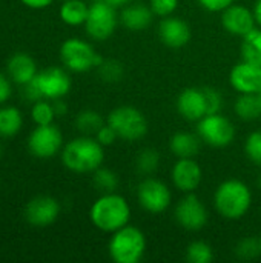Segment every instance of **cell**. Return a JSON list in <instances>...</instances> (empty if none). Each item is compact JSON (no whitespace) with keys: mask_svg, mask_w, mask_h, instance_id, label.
Returning <instances> with one entry per match:
<instances>
[{"mask_svg":"<svg viewBox=\"0 0 261 263\" xmlns=\"http://www.w3.org/2000/svg\"><path fill=\"white\" fill-rule=\"evenodd\" d=\"M23 96L26 100L29 102H38L43 99V94H42V89L38 86V82L37 79L34 77L32 80H29L28 83L23 85Z\"/></svg>","mask_w":261,"mask_h":263,"instance_id":"37","label":"cell"},{"mask_svg":"<svg viewBox=\"0 0 261 263\" xmlns=\"http://www.w3.org/2000/svg\"><path fill=\"white\" fill-rule=\"evenodd\" d=\"M202 139L197 133H189V131H180L175 133L169 139V151L177 157V159H188V157H195L202 148Z\"/></svg>","mask_w":261,"mask_h":263,"instance_id":"20","label":"cell"},{"mask_svg":"<svg viewBox=\"0 0 261 263\" xmlns=\"http://www.w3.org/2000/svg\"><path fill=\"white\" fill-rule=\"evenodd\" d=\"M149 6L155 17H168L172 15L178 8V0H149Z\"/></svg>","mask_w":261,"mask_h":263,"instance_id":"34","label":"cell"},{"mask_svg":"<svg viewBox=\"0 0 261 263\" xmlns=\"http://www.w3.org/2000/svg\"><path fill=\"white\" fill-rule=\"evenodd\" d=\"M31 117L35 122V125H51L55 117L54 106L49 102L38 100L34 103V106L31 109Z\"/></svg>","mask_w":261,"mask_h":263,"instance_id":"32","label":"cell"},{"mask_svg":"<svg viewBox=\"0 0 261 263\" xmlns=\"http://www.w3.org/2000/svg\"><path fill=\"white\" fill-rule=\"evenodd\" d=\"M235 114L245 122H252L261 117L260 94H240L235 105Z\"/></svg>","mask_w":261,"mask_h":263,"instance_id":"23","label":"cell"},{"mask_svg":"<svg viewBox=\"0 0 261 263\" xmlns=\"http://www.w3.org/2000/svg\"><path fill=\"white\" fill-rule=\"evenodd\" d=\"M158 39L160 42L168 46V48H172V49H178V48H183L189 43L191 40V26L180 17H175L174 14L172 15H168V17H163L158 23Z\"/></svg>","mask_w":261,"mask_h":263,"instance_id":"16","label":"cell"},{"mask_svg":"<svg viewBox=\"0 0 261 263\" xmlns=\"http://www.w3.org/2000/svg\"><path fill=\"white\" fill-rule=\"evenodd\" d=\"M203 91H205V97H206V103H208V114L222 112V108L225 105V99H223L222 92L211 86L203 88Z\"/></svg>","mask_w":261,"mask_h":263,"instance_id":"35","label":"cell"},{"mask_svg":"<svg viewBox=\"0 0 261 263\" xmlns=\"http://www.w3.org/2000/svg\"><path fill=\"white\" fill-rule=\"evenodd\" d=\"M197 134L202 142L212 148H226L235 139L234 123L222 112L206 114L197 122Z\"/></svg>","mask_w":261,"mask_h":263,"instance_id":"8","label":"cell"},{"mask_svg":"<svg viewBox=\"0 0 261 263\" xmlns=\"http://www.w3.org/2000/svg\"><path fill=\"white\" fill-rule=\"evenodd\" d=\"M242 59L261 65V28L257 26L242 37Z\"/></svg>","mask_w":261,"mask_h":263,"instance_id":"24","label":"cell"},{"mask_svg":"<svg viewBox=\"0 0 261 263\" xmlns=\"http://www.w3.org/2000/svg\"><path fill=\"white\" fill-rule=\"evenodd\" d=\"M252 206V193L249 186L238 179L223 180L214 193L215 211L228 220L245 217Z\"/></svg>","mask_w":261,"mask_h":263,"instance_id":"3","label":"cell"},{"mask_svg":"<svg viewBox=\"0 0 261 263\" xmlns=\"http://www.w3.org/2000/svg\"><path fill=\"white\" fill-rule=\"evenodd\" d=\"M103 146H109V145H114L115 143V140L118 139V136H117V133L108 125V123H105L97 133H95V136H94Z\"/></svg>","mask_w":261,"mask_h":263,"instance_id":"36","label":"cell"},{"mask_svg":"<svg viewBox=\"0 0 261 263\" xmlns=\"http://www.w3.org/2000/svg\"><path fill=\"white\" fill-rule=\"evenodd\" d=\"M97 71L100 79L108 83H117L125 76V66L118 60H103L98 65Z\"/></svg>","mask_w":261,"mask_h":263,"instance_id":"30","label":"cell"},{"mask_svg":"<svg viewBox=\"0 0 261 263\" xmlns=\"http://www.w3.org/2000/svg\"><path fill=\"white\" fill-rule=\"evenodd\" d=\"M23 119L22 112L14 106L0 108V136L2 137H12L22 128Z\"/></svg>","mask_w":261,"mask_h":263,"instance_id":"25","label":"cell"},{"mask_svg":"<svg viewBox=\"0 0 261 263\" xmlns=\"http://www.w3.org/2000/svg\"><path fill=\"white\" fill-rule=\"evenodd\" d=\"M11 97V83L5 74L0 72V103H5Z\"/></svg>","mask_w":261,"mask_h":263,"instance_id":"39","label":"cell"},{"mask_svg":"<svg viewBox=\"0 0 261 263\" xmlns=\"http://www.w3.org/2000/svg\"><path fill=\"white\" fill-rule=\"evenodd\" d=\"M118 23L120 22L117 8L105 0H97L89 6L88 17L85 22V31L89 39L105 42L115 32Z\"/></svg>","mask_w":261,"mask_h":263,"instance_id":"7","label":"cell"},{"mask_svg":"<svg viewBox=\"0 0 261 263\" xmlns=\"http://www.w3.org/2000/svg\"><path fill=\"white\" fill-rule=\"evenodd\" d=\"M245 154L252 163L261 166V129L251 133L246 137V140H245Z\"/></svg>","mask_w":261,"mask_h":263,"instance_id":"33","label":"cell"},{"mask_svg":"<svg viewBox=\"0 0 261 263\" xmlns=\"http://www.w3.org/2000/svg\"><path fill=\"white\" fill-rule=\"evenodd\" d=\"M35 79L42 89L43 99H49V100L63 99L71 91V85H72L71 77L62 68H57V66L46 68L37 72Z\"/></svg>","mask_w":261,"mask_h":263,"instance_id":"14","label":"cell"},{"mask_svg":"<svg viewBox=\"0 0 261 263\" xmlns=\"http://www.w3.org/2000/svg\"><path fill=\"white\" fill-rule=\"evenodd\" d=\"M154 12L149 6V3L143 2H131L125 6H122V11L118 12V22L122 26H125L128 31L138 32L146 29L154 18Z\"/></svg>","mask_w":261,"mask_h":263,"instance_id":"19","label":"cell"},{"mask_svg":"<svg viewBox=\"0 0 261 263\" xmlns=\"http://www.w3.org/2000/svg\"><path fill=\"white\" fill-rule=\"evenodd\" d=\"M174 217L183 230L197 233L206 227L209 213L200 197H197L194 193H188L177 202Z\"/></svg>","mask_w":261,"mask_h":263,"instance_id":"10","label":"cell"},{"mask_svg":"<svg viewBox=\"0 0 261 263\" xmlns=\"http://www.w3.org/2000/svg\"><path fill=\"white\" fill-rule=\"evenodd\" d=\"M60 214V203L49 196H38L32 199L25 210L26 222L37 228L52 225Z\"/></svg>","mask_w":261,"mask_h":263,"instance_id":"15","label":"cell"},{"mask_svg":"<svg viewBox=\"0 0 261 263\" xmlns=\"http://www.w3.org/2000/svg\"><path fill=\"white\" fill-rule=\"evenodd\" d=\"M229 83L238 94H260L261 65L243 60L232 66Z\"/></svg>","mask_w":261,"mask_h":263,"instance_id":"12","label":"cell"},{"mask_svg":"<svg viewBox=\"0 0 261 263\" xmlns=\"http://www.w3.org/2000/svg\"><path fill=\"white\" fill-rule=\"evenodd\" d=\"M198 3L209 12H223L232 3H235V0H198Z\"/></svg>","mask_w":261,"mask_h":263,"instance_id":"38","label":"cell"},{"mask_svg":"<svg viewBox=\"0 0 261 263\" xmlns=\"http://www.w3.org/2000/svg\"><path fill=\"white\" fill-rule=\"evenodd\" d=\"M89 6L83 0H63L60 6V18L68 26L85 25Z\"/></svg>","mask_w":261,"mask_h":263,"instance_id":"22","label":"cell"},{"mask_svg":"<svg viewBox=\"0 0 261 263\" xmlns=\"http://www.w3.org/2000/svg\"><path fill=\"white\" fill-rule=\"evenodd\" d=\"M8 74L9 77L18 83L25 85L37 76V65L34 59L25 52H17L8 60Z\"/></svg>","mask_w":261,"mask_h":263,"instance_id":"21","label":"cell"},{"mask_svg":"<svg viewBox=\"0 0 261 263\" xmlns=\"http://www.w3.org/2000/svg\"><path fill=\"white\" fill-rule=\"evenodd\" d=\"M258 186H260V190H261V171H260V174H258Z\"/></svg>","mask_w":261,"mask_h":263,"instance_id":"44","label":"cell"},{"mask_svg":"<svg viewBox=\"0 0 261 263\" xmlns=\"http://www.w3.org/2000/svg\"><path fill=\"white\" fill-rule=\"evenodd\" d=\"M92 183L102 194H105V193H115L120 180H118V176L112 170L100 166L94 171Z\"/></svg>","mask_w":261,"mask_h":263,"instance_id":"28","label":"cell"},{"mask_svg":"<svg viewBox=\"0 0 261 263\" xmlns=\"http://www.w3.org/2000/svg\"><path fill=\"white\" fill-rule=\"evenodd\" d=\"M105 2H108L109 5H112L115 8H122V6H125V5H128V3H131L134 0H105Z\"/></svg>","mask_w":261,"mask_h":263,"instance_id":"43","label":"cell"},{"mask_svg":"<svg viewBox=\"0 0 261 263\" xmlns=\"http://www.w3.org/2000/svg\"><path fill=\"white\" fill-rule=\"evenodd\" d=\"M89 219L97 230L112 234L129 223L131 206L123 196L117 193H105L91 205Z\"/></svg>","mask_w":261,"mask_h":263,"instance_id":"1","label":"cell"},{"mask_svg":"<svg viewBox=\"0 0 261 263\" xmlns=\"http://www.w3.org/2000/svg\"><path fill=\"white\" fill-rule=\"evenodd\" d=\"M160 165V153L155 148H143L135 157V170L142 176H152Z\"/></svg>","mask_w":261,"mask_h":263,"instance_id":"27","label":"cell"},{"mask_svg":"<svg viewBox=\"0 0 261 263\" xmlns=\"http://www.w3.org/2000/svg\"><path fill=\"white\" fill-rule=\"evenodd\" d=\"M22 3L32 9H42V8L49 6L52 3V0H22Z\"/></svg>","mask_w":261,"mask_h":263,"instance_id":"40","label":"cell"},{"mask_svg":"<svg viewBox=\"0 0 261 263\" xmlns=\"http://www.w3.org/2000/svg\"><path fill=\"white\" fill-rule=\"evenodd\" d=\"M252 12H254V17H255V23H257V26H260L261 28V0H255L254 8H252Z\"/></svg>","mask_w":261,"mask_h":263,"instance_id":"42","label":"cell"},{"mask_svg":"<svg viewBox=\"0 0 261 263\" xmlns=\"http://www.w3.org/2000/svg\"><path fill=\"white\" fill-rule=\"evenodd\" d=\"M60 59L65 68L72 72H88L91 69H97L103 62L102 55L89 42L77 37H71L62 43Z\"/></svg>","mask_w":261,"mask_h":263,"instance_id":"6","label":"cell"},{"mask_svg":"<svg viewBox=\"0 0 261 263\" xmlns=\"http://www.w3.org/2000/svg\"><path fill=\"white\" fill-rule=\"evenodd\" d=\"M260 100H261V92H260Z\"/></svg>","mask_w":261,"mask_h":263,"instance_id":"47","label":"cell"},{"mask_svg":"<svg viewBox=\"0 0 261 263\" xmlns=\"http://www.w3.org/2000/svg\"><path fill=\"white\" fill-rule=\"evenodd\" d=\"M171 180H172V185L178 191L185 194L194 193L202 185V180H203L202 166L194 157L177 159V162L174 163L171 170Z\"/></svg>","mask_w":261,"mask_h":263,"instance_id":"13","label":"cell"},{"mask_svg":"<svg viewBox=\"0 0 261 263\" xmlns=\"http://www.w3.org/2000/svg\"><path fill=\"white\" fill-rule=\"evenodd\" d=\"M0 156H2V145H0Z\"/></svg>","mask_w":261,"mask_h":263,"instance_id":"46","label":"cell"},{"mask_svg":"<svg viewBox=\"0 0 261 263\" xmlns=\"http://www.w3.org/2000/svg\"><path fill=\"white\" fill-rule=\"evenodd\" d=\"M177 111L188 122H198L208 114V103L203 88H185L177 97Z\"/></svg>","mask_w":261,"mask_h":263,"instance_id":"18","label":"cell"},{"mask_svg":"<svg viewBox=\"0 0 261 263\" xmlns=\"http://www.w3.org/2000/svg\"><path fill=\"white\" fill-rule=\"evenodd\" d=\"M138 205L149 214H162L172 203V193L169 186L152 176H145V179L137 186Z\"/></svg>","mask_w":261,"mask_h":263,"instance_id":"9","label":"cell"},{"mask_svg":"<svg viewBox=\"0 0 261 263\" xmlns=\"http://www.w3.org/2000/svg\"><path fill=\"white\" fill-rule=\"evenodd\" d=\"M186 260L189 263H211L214 260V250L203 240H194L186 248Z\"/></svg>","mask_w":261,"mask_h":263,"instance_id":"29","label":"cell"},{"mask_svg":"<svg viewBox=\"0 0 261 263\" xmlns=\"http://www.w3.org/2000/svg\"><path fill=\"white\" fill-rule=\"evenodd\" d=\"M222 25L226 32L237 37H245L254 28H257L252 9L237 3H232L222 12Z\"/></svg>","mask_w":261,"mask_h":263,"instance_id":"17","label":"cell"},{"mask_svg":"<svg viewBox=\"0 0 261 263\" xmlns=\"http://www.w3.org/2000/svg\"><path fill=\"white\" fill-rule=\"evenodd\" d=\"M105 160V146L89 136L77 137L65 145L62 151L63 165L77 174L94 173L103 165Z\"/></svg>","mask_w":261,"mask_h":263,"instance_id":"2","label":"cell"},{"mask_svg":"<svg viewBox=\"0 0 261 263\" xmlns=\"http://www.w3.org/2000/svg\"><path fill=\"white\" fill-rule=\"evenodd\" d=\"M235 256L240 260H252L260 254V242L258 237H245L235 247Z\"/></svg>","mask_w":261,"mask_h":263,"instance_id":"31","label":"cell"},{"mask_svg":"<svg viewBox=\"0 0 261 263\" xmlns=\"http://www.w3.org/2000/svg\"><path fill=\"white\" fill-rule=\"evenodd\" d=\"M108 253L115 263H140L146 253V237L140 228L128 223L111 234Z\"/></svg>","mask_w":261,"mask_h":263,"instance_id":"4","label":"cell"},{"mask_svg":"<svg viewBox=\"0 0 261 263\" xmlns=\"http://www.w3.org/2000/svg\"><path fill=\"white\" fill-rule=\"evenodd\" d=\"M63 145V136L55 125H37L29 134L28 148L32 156L38 159L54 157Z\"/></svg>","mask_w":261,"mask_h":263,"instance_id":"11","label":"cell"},{"mask_svg":"<svg viewBox=\"0 0 261 263\" xmlns=\"http://www.w3.org/2000/svg\"><path fill=\"white\" fill-rule=\"evenodd\" d=\"M258 242H260V254H261V236L258 237Z\"/></svg>","mask_w":261,"mask_h":263,"instance_id":"45","label":"cell"},{"mask_svg":"<svg viewBox=\"0 0 261 263\" xmlns=\"http://www.w3.org/2000/svg\"><path fill=\"white\" fill-rule=\"evenodd\" d=\"M106 123L117 133L118 139L125 142L140 140L148 134L149 129L146 116L140 109L129 105L114 108L108 114Z\"/></svg>","mask_w":261,"mask_h":263,"instance_id":"5","label":"cell"},{"mask_svg":"<svg viewBox=\"0 0 261 263\" xmlns=\"http://www.w3.org/2000/svg\"><path fill=\"white\" fill-rule=\"evenodd\" d=\"M106 122L103 120L100 112H97L94 109H85V111L78 112V116L75 117V126L85 136H95V133Z\"/></svg>","mask_w":261,"mask_h":263,"instance_id":"26","label":"cell"},{"mask_svg":"<svg viewBox=\"0 0 261 263\" xmlns=\"http://www.w3.org/2000/svg\"><path fill=\"white\" fill-rule=\"evenodd\" d=\"M52 106H54L55 116H65V114L68 112V105H66V103H65L62 99H57V100H54Z\"/></svg>","mask_w":261,"mask_h":263,"instance_id":"41","label":"cell"}]
</instances>
